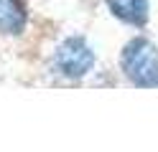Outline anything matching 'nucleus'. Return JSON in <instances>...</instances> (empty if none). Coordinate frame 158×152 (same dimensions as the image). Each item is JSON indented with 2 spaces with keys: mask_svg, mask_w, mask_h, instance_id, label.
<instances>
[{
  "mask_svg": "<svg viewBox=\"0 0 158 152\" xmlns=\"http://www.w3.org/2000/svg\"><path fill=\"white\" fill-rule=\"evenodd\" d=\"M123 71L138 86H158V51L151 41L135 38L123 51Z\"/></svg>",
  "mask_w": 158,
  "mask_h": 152,
  "instance_id": "obj_1",
  "label": "nucleus"
},
{
  "mask_svg": "<svg viewBox=\"0 0 158 152\" xmlns=\"http://www.w3.org/2000/svg\"><path fill=\"white\" fill-rule=\"evenodd\" d=\"M94 66V51L84 43L82 38H69L56 51V68L64 76L79 79Z\"/></svg>",
  "mask_w": 158,
  "mask_h": 152,
  "instance_id": "obj_2",
  "label": "nucleus"
},
{
  "mask_svg": "<svg viewBox=\"0 0 158 152\" xmlns=\"http://www.w3.org/2000/svg\"><path fill=\"white\" fill-rule=\"evenodd\" d=\"M26 28V8L21 0H0V33H21Z\"/></svg>",
  "mask_w": 158,
  "mask_h": 152,
  "instance_id": "obj_3",
  "label": "nucleus"
},
{
  "mask_svg": "<svg viewBox=\"0 0 158 152\" xmlns=\"http://www.w3.org/2000/svg\"><path fill=\"white\" fill-rule=\"evenodd\" d=\"M107 3H110V10L125 23L143 25L148 20V0H107Z\"/></svg>",
  "mask_w": 158,
  "mask_h": 152,
  "instance_id": "obj_4",
  "label": "nucleus"
}]
</instances>
